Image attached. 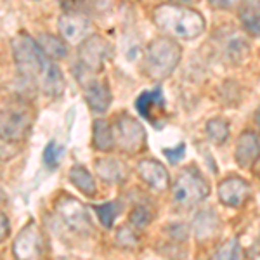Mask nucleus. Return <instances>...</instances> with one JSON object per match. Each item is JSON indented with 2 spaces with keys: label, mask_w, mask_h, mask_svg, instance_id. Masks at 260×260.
<instances>
[{
  "label": "nucleus",
  "mask_w": 260,
  "mask_h": 260,
  "mask_svg": "<svg viewBox=\"0 0 260 260\" xmlns=\"http://www.w3.org/2000/svg\"><path fill=\"white\" fill-rule=\"evenodd\" d=\"M153 23L161 33L175 40H194L205 31V18L200 11L180 4H160L153 11Z\"/></svg>",
  "instance_id": "2"
},
{
  "label": "nucleus",
  "mask_w": 260,
  "mask_h": 260,
  "mask_svg": "<svg viewBox=\"0 0 260 260\" xmlns=\"http://www.w3.org/2000/svg\"><path fill=\"white\" fill-rule=\"evenodd\" d=\"M151 219H153V217H151V212L146 207H136L132 212H130V222H132L137 229L148 225Z\"/></svg>",
  "instance_id": "27"
},
{
  "label": "nucleus",
  "mask_w": 260,
  "mask_h": 260,
  "mask_svg": "<svg viewBox=\"0 0 260 260\" xmlns=\"http://www.w3.org/2000/svg\"><path fill=\"white\" fill-rule=\"evenodd\" d=\"M260 158V141L251 130H245L240 134L234 149V160L241 169H250Z\"/></svg>",
  "instance_id": "14"
},
{
  "label": "nucleus",
  "mask_w": 260,
  "mask_h": 260,
  "mask_svg": "<svg viewBox=\"0 0 260 260\" xmlns=\"http://www.w3.org/2000/svg\"><path fill=\"white\" fill-rule=\"evenodd\" d=\"M61 154H62V149L59 148V144L54 141H50L47 146H45L44 149V161L45 165L50 167V169H56L57 165H59V160H61Z\"/></svg>",
  "instance_id": "26"
},
{
  "label": "nucleus",
  "mask_w": 260,
  "mask_h": 260,
  "mask_svg": "<svg viewBox=\"0 0 260 260\" xmlns=\"http://www.w3.org/2000/svg\"><path fill=\"white\" fill-rule=\"evenodd\" d=\"M33 111L26 101H11L0 108V139L21 142L31 132Z\"/></svg>",
  "instance_id": "4"
},
{
  "label": "nucleus",
  "mask_w": 260,
  "mask_h": 260,
  "mask_svg": "<svg viewBox=\"0 0 260 260\" xmlns=\"http://www.w3.org/2000/svg\"><path fill=\"white\" fill-rule=\"evenodd\" d=\"M57 28H59V37L68 44H80L85 37H89L90 21L82 14L66 12L57 21Z\"/></svg>",
  "instance_id": "13"
},
{
  "label": "nucleus",
  "mask_w": 260,
  "mask_h": 260,
  "mask_svg": "<svg viewBox=\"0 0 260 260\" xmlns=\"http://www.w3.org/2000/svg\"><path fill=\"white\" fill-rule=\"evenodd\" d=\"M95 212H98L101 224L110 229L113 228V224H115V219L118 217L120 207L116 201H108V203H103V205H99V207H95Z\"/></svg>",
  "instance_id": "24"
},
{
  "label": "nucleus",
  "mask_w": 260,
  "mask_h": 260,
  "mask_svg": "<svg viewBox=\"0 0 260 260\" xmlns=\"http://www.w3.org/2000/svg\"><path fill=\"white\" fill-rule=\"evenodd\" d=\"M139 177L144 180L151 189L163 192L169 189L170 186V174L167 167L161 161L154 160V158H148V160H141L136 167Z\"/></svg>",
  "instance_id": "12"
},
{
  "label": "nucleus",
  "mask_w": 260,
  "mask_h": 260,
  "mask_svg": "<svg viewBox=\"0 0 260 260\" xmlns=\"http://www.w3.org/2000/svg\"><path fill=\"white\" fill-rule=\"evenodd\" d=\"M163 154H165L167 160H169L172 165H177V163L184 158V154H186V144H184V142H180V144L175 146V148L163 149Z\"/></svg>",
  "instance_id": "28"
},
{
  "label": "nucleus",
  "mask_w": 260,
  "mask_h": 260,
  "mask_svg": "<svg viewBox=\"0 0 260 260\" xmlns=\"http://www.w3.org/2000/svg\"><path fill=\"white\" fill-rule=\"evenodd\" d=\"M56 212L68 228L75 231L89 229V213L78 200L62 196L56 201Z\"/></svg>",
  "instance_id": "10"
},
{
  "label": "nucleus",
  "mask_w": 260,
  "mask_h": 260,
  "mask_svg": "<svg viewBox=\"0 0 260 260\" xmlns=\"http://www.w3.org/2000/svg\"><path fill=\"white\" fill-rule=\"evenodd\" d=\"M39 45L42 47L45 54L52 59H62V57L68 56V42H66L62 37H56L50 35V33H44V35L39 37Z\"/></svg>",
  "instance_id": "21"
},
{
  "label": "nucleus",
  "mask_w": 260,
  "mask_h": 260,
  "mask_svg": "<svg viewBox=\"0 0 260 260\" xmlns=\"http://www.w3.org/2000/svg\"><path fill=\"white\" fill-rule=\"evenodd\" d=\"M111 125L115 148H118L121 153L134 156V154L146 149L148 136H146V130L139 120L132 118L130 115H118Z\"/></svg>",
  "instance_id": "6"
},
{
  "label": "nucleus",
  "mask_w": 260,
  "mask_h": 260,
  "mask_svg": "<svg viewBox=\"0 0 260 260\" xmlns=\"http://www.w3.org/2000/svg\"><path fill=\"white\" fill-rule=\"evenodd\" d=\"M228 37L229 39H222L220 42V49L224 52V56L233 62H240L241 59H245L250 50L245 39L238 35V33H231Z\"/></svg>",
  "instance_id": "20"
},
{
  "label": "nucleus",
  "mask_w": 260,
  "mask_h": 260,
  "mask_svg": "<svg viewBox=\"0 0 260 260\" xmlns=\"http://www.w3.org/2000/svg\"><path fill=\"white\" fill-rule=\"evenodd\" d=\"M257 123H258V127H260V111L257 113Z\"/></svg>",
  "instance_id": "33"
},
{
  "label": "nucleus",
  "mask_w": 260,
  "mask_h": 260,
  "mask_svg": "<svg viewBox=\"0 0 260 260\" xmlns=\"http://www.w3.org/2000/svg\"><path fill=\"white\" fill-rule=\"evenodd\" d=\"M12 253L16 255V258L21 260L44 257L45 238L37 222H30L19 231V234L14 240V245H12Z\"/></svg>",
  "instance_id": "7"
},
{
  "label": "nucleus",
  "mask_w": 260,
  "mask_h": 260,
  "mask_svg": "<svg viewBox=\"0 0 260 260\" xmlns=\"http://www.w3.org/2000/svg\"><path fill=\"white\" fill-rule=\"evenodd\" d=\"M241 257H243V248L236 238H231V240L225 241L224 245L219 246V250L213 255V258H241Z\"/></svg>",
  "instance_id": "25"
},
{
  "label": "nucleus",
  "mask_w": 260,
  "mask_h": 260,
  "mask_svg": "<svg viewBox=\"0 0 260 260\" xmlns=\"http://www.w3.org/2000/svg\"><path fill=\"white\" fill-rule=\"evenodd\" d=\"M182 59V47L172 37H158L146 45L142 68L146 77L161 82L169 78Z\"/></svg>",
  "instance_id": "3"
},
{
  "label": "nucleus",
  "mask_w": 260,
  "mask_h": 260,
  "mask_svg": "<svg viewBox=\"0 0 260 260\" xmlns=\"http://www.w3.org/2000/svg\"><path fill=\"white\" fill-rule=\"evenodd\" d=\"M83 94H85V101L92 111L106 113L108 108L111 106L113 95L106 82H101V80L87 82L85 87H83Z\"/></svg>",
  "instance_id": "15"
},
{
  "label": "nucleus",
  "mask_w": 260,
  "mask_h": 260,
  "mask_svg": "<svg viewBox=\"0 0 260 260\" xmlns=\"http://www.w3.org/2000/svg\"><path fill=\"white\" fill-rule=\"evenodd\" d=\"M210 194V182L205 179L196 165H187L179 172L172 187L174 203L182 208H189L201 203Z\"/></svg>",
  "instance_id": "5"
},
{
  "label": "nucleus",
  "mask_w": 260,
  "mask_h": 260,
  "mask_svg": "<svg viewBox=\"0 0 260 260\" xmlns=\"http://www.w3.org/2000/svg\"><path fill=\"white\" fill-rule=\"evenodd\" d=\"M92 141L95 149L111 151L115 148V137H113V125L108 120L99 118L92 125Z\"/></svg>",
  "instance_id": "19"
},
{
  "label": "nucleus",
  "mask_w": 260,
  "mask_h": 260,
  "mask_svg": "<svg viewBox=\"0 0 260 260\" xmlns=\"http://www.w3.org/2000/svg\"><path fill=\"white\" fill-rule=\"evenodd\" d=\"M241 2L243 0H208V4L219 11H233L236 7H240Z\"/></svg>",
  "instance_id": "30"
},
{
  "label": "nucleus",
  "mask_w": 260,
  "mask_h": 260,
  "mask_svg": "<svg viewBox=\"0 0 260 260\" xmlns=\"http://www.w3.org/2000/svg\"><path fill=\"white\" fill-rule=\"evenodd\" d=\"M243 7L240 11V21L246 33L260 39V4L251 0H243Z\"/></svg>",
  "instance_id": "17"
},
{
  "label": "nucleus",
  "mask_w": 260,
  "mask_h": 260,
  "mask_svg": "<svg viewBox=\"0 0 260 260\" xmlns=\"http://www.w3.org/2000/svg\"><path fill=\"white\" fill-rule=\"evenodd\" d=\"M219 225H220V222L215 212L203 210L196 215V220H194V224H192V228H194V233L198 238H210L217 233Z\"/></svg>",
  "instance_id": "22"
},
{
  "label": "nucleus",
  "mask_w": 260,
  "mask_h": 260,
  "mask_svg": "<svg viewBox=\"0 0 260 260\" xmlns=\"http://www.w3.org/2000/svg\"><path fill=\"white\" fill-rule=\"evenodd\" d=\"M136 110L153 127L161 128L167 123V101L160 87L142 92L136 99Z\"/></svg>",
  "instance_id": "8"
},
{
  "label": "nucleus",
  "mask_w": 260,
  "mask_h": 260,
  "mask_svg": "<svg viewBox=\"0 0 260 260\" xmlns=\"http://www.w3.org/2000/svg\"><path fill=\"white\" fill-rule=\"evenodd\" d=\"M11 47L21 77L26 78L49 98H59L64 92L66 82L61 68L56 64V59L49 57L42 50L39 42L24 33L14 37Z\"/></svg>",
  "instance_id": "1"
},
{
  "label": "nucleus",
  "mask_w": 260,
  "mask_h": 260,
  "mask_svg": "<svg viewBox=\"0 0 260 260\" xmlns=\"http://www.w3.org/2000/svg\"><path fill=\"white\" fill-rule=\"evenodd\" d=\"M95 172L104 182L118 184L127 179V167L115 158H101L95 161Z\"/></svg>",
  "instance_id": "16"
},
{
  "label": "nucleus",
  "mask_w": 260,
  "mask_h": 260,
  "mask_svg": "<svg viewBox=\"0 0 260 260\" xmlns=\"http://www.w3.org/2000/svg\"><path fill=\"white\" fill-rule=\"evenodd\" d=\"M116 243L121 246H136L137 245V238L134 234V231H130L128 228H121L118 231V236H116Z\"/></svg>",
  "instance_id": "29"
},
{
  "label": "nucleus",
  "mask_w": 260,
  "mask_h": 260,
  "mask_svg": "<svg viewBox=\"0 0 260 260\" xmlns=\"http://www.w3.org/2000/svg\"><path fill=\"white\" fill-rule=\"evenodd\" d=\"M70 182L73 184V186L77 187L83 196H89V198H92V196H95V192H98V186H95L94 175H92L83 165L71 167Z\"/></svg>",
  "instance_id": "18"
},
{
  "label": "nucleus",
  "mask_w": 260,
  "mask_h": 260,
  "mask_svg": "<svg viewBox=\"0 0 260 260\" xmlns=\"http://www.w3.org/2000/svg\"><path fill=\"white\" fill-rule=\"evenodd\" d=\"M205 132H207L208 139L212 142H215V144H224V142L229 139L231 128H229V123L224 118H212L205 125Z\"/></svg>",
  "instance_id": "23"
},
{
  "label": "nucleus",
  "mask_w": 260,
  "mask_h": 260,
  "mask_svg": "<svg viewBox=\"0 0 260 260\" xmlns=\"http://www.w3.org/2000/svg\"><path fill=\"white\" fill-rule=\"evenodd\" d=\"M9 236H11V224H9V219H7L6 213L0 210V243L6 241Z\"/></svg>",
  "instance_id": "31"
},
{
  "label": "nucleus",
  "mask_w": 260,
  "mask_h": 260,
  "mask_svg": "<svg viewBox=\"0 0 260 260\" xmlns=\"http://www.w3.org/2000/svg\"><path fill=\"white\" fill-rule=\"evenodd\" d=\"M250 184L238 175H229L219 182V200L222 205L229 208H238L248 200L250 196Z\"/></svg>",
  "instance_id": "11"
},
{
  "label": "nucleus",
  "mask_w": 260,
  "mask_h": 260,
  "mask_svg": "<svg viewBox=\"0 0 260 260\" xmlns=\"http://www.w3.org/2000/svg\"><path fill=\"white\" fill-rule=\"evenodd\" d=\"M174 4H180V6H191V4H198L200 0H172Z\"/></svg>",
  "instance_id": "32"
},
{
  "label": "nucleus",
  "mask_w": 260,
  "mask_h": 260,
  "mask_svg": "<svg viewBox=\"0 0 260 260\" xmlns=\"http://www.w3.org/2000/svg\"><path fill=\"white\" fill-rule=\"evenodd\" d=\"M80 61L90 71L103 70L104 61L110 56V44L101 35H89L80 42Z\"/></svg>",
  "instance_id": "9"
}]
</instances>
